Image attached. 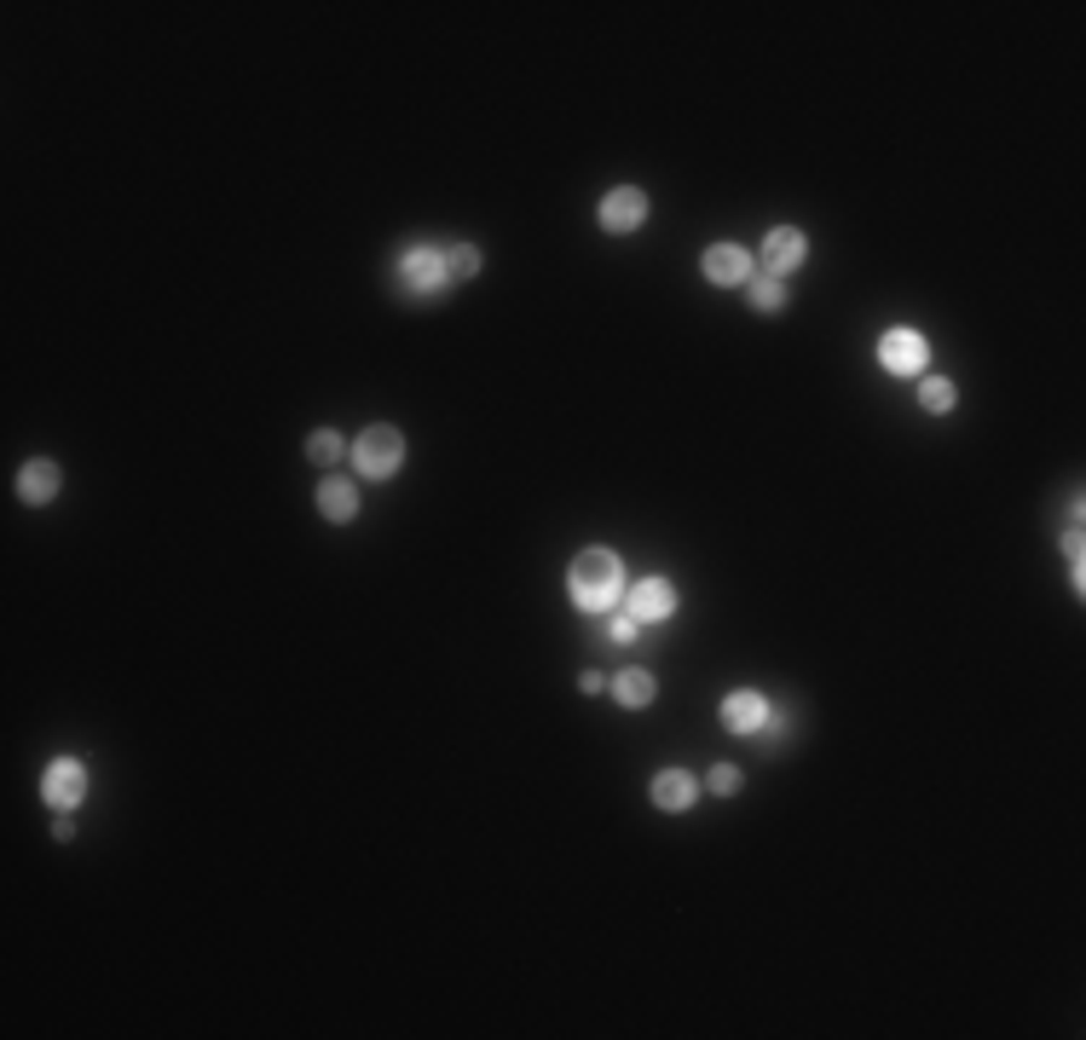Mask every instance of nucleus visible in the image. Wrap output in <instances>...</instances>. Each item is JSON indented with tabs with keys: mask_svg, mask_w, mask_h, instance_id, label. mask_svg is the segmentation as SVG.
Here are the masks:
<instances>
[{
	"mask_svg": "<svg viewBox=\"0 0 1086 1040\" xmlns=\"http://www.w3.org/2000/svg\"><path fill=\"white\" fill-rule=\"evenodd\" d=\"M41 792H47L52 809H76V803L87 798V769H81L76 758H58V763L47 769V780H41Z\"/></svg>",
	"mask_w": 1086,
	"mask_h": 1040,
	"instance_id": "423d86ee",
	"label": "nucleus"
},
{
	"mask_svg": "<svg viewBox=\"0 0 1086 1040\" xmlns=\"http://www.w3.org/2000/svg\"><path fill=\"white\" fill-rule=\"evenodd\" d=\"M630 613H636L641 624H659V619L677 613V590H670L665 578H648V584L630 590Z\"/></svg>",
	"mask_w": 1086,
	"mask_h": 1040,
	"instance_id": "1a4fd4ad",
	"label": "nucleus"
},
{
	"mask_svg": "<svg viewBox=\"0 0 1086 1040\" xmlns=\"http://www.w3.org/2000/svg\"><path fill=\"white\" fill-rule=\"evenodd\" d=\"M341 451H347V446H341V433H330V428H318L312 440H307V457H312V462H325V469H330V462H341Z\"/></svg>",
	"mask_w": 1086,
	"mask_h": 1040,
	"instance_id": "f3484780",
	"label": "nucleus"
},
{
	"mask_svg": "<svg viewBox=\"0 0 1086 1040\" xmlns=\"http://www.w3.org/2000/svg\"><path fill=\"white\" fill-rule=\"evenodd\" d=\"M925 359H930V347H925L919 330H890L885 341H878V364L896 370V376H919Z\"/></svg>",
	"mask_w": 1086,
	"mask_h": 1040,
	"instance_id": "20e7f679",
	"label": "nucleus"
},
{
	"mask_svg": "<svg viewBox=\"0 0 1086 1040\" xmlns=\"http://www.w3.org/2000/svg\"><path fill=\"white\" fill-rule=\"evenodd\" d=\"M612 693H619V706L641 711V706L654 700V677L648 671H619V677H612Z\"/></svg>",
	"mask_w": 1086,
	"mask_h": 1040,
	"instance_id": "4468645a",
	"label": "nucleus"
},
{
	"mask_svg": "<svg viewBox=\"0 0 1086 1040\" xmlns=\"http://www.w3.org/2000/svg\"><path fill=\"white\" fill-rule=\"evenodd\" d=\"M641 220H648V191L641 186H612L601 197V226L607 231H636Z\"/></svg>",
	"mask_w": 1086,
	"mask_h": 1040,
	"instance_id": "39448f33",
	"label": "nucleus"
},
{
	"mask_svg": "<svg viewBox=\"0 0 1086 1040\" xmlns=\"http://www.w3.org/2000/svg\"><path fill=\"white\" fill-rule=\"evenodd\" d=\"M612 596H619V556L612 549H584L572 561V601L584 613H601V607H612Z\"/></svg>",
	"mask_w": 1086,
	"mask_h": 1040,
	"instance_id": "f257e3e1",
	"label": "nucleus"
},
{
	"mask_svg": "<svg viewBox=\"0 0 1086 1040\" xmlns=\"http://www.w3.org/2000/svg\"><path fill=\"white\" fill-rule=\"evenodd\" d=\"M439 254H446V278L451 283H462V278L480 272V249L475 243H451V249H439Z\"/></svg>",
	"mask_w": 1086,
	"mask_h": 1040,
	"instance_id": "2eb2a0df",
	"label": "nucleus"
},
{
	"mask_svg": "<svg viewBox=\"0 0 1086 1040\" xmlns=\"http://www.w3.org/2000/svg\"><path fill=\"white\" fill-rule=\"evenodd\" d=\"M706 278L723 283V289H740V283L751 278V254H746L740 243H711V249H706Z\"/></svg>",
	"mask_w": 1086,
	"mask_h": 1040,
	"instance_id": "6e6552de",
	"label": "nucleus"
},
{
	"mask_svg": "<svg viewBox=\"0 0 1086 1040\" xmlns=\"http://www.w3.org/2000/svg\"><path fill=\"white\" fill-rule=\"evenodd\" d=\"M919 404H925V411H954V382H943V376H930V382L919 388Z\"/></svg>",
	"mask_w": 1086,
	"mask_h": 1040,
	"instance_id": "a211bd4d",
	"label": "nucleus"
},
{
	"mask_svg": "<svg viewBox=\"0 0 1086 1040\" xmlns=\"http://www.w3.org/2000/svg\"><path fill=\"white\" fill-rule=\"evenodd\" d=\"M791 267H804V231L775 226L769 238H763V278H780Z\"/></svg>",
	"mask_w": 1086,
	"mask_h": 1040,
	"instance_id": "0eeeda50",
	"label": "nucleus"
},
{
	"mask_svg": "<svg viewBox=\"0 0 1086 1040\" xmlns=\"http://www.w3.org/2000/svg\"><path fill=\"white\" fill-rule=\"evenodd\" d=\"M723 722H728V729H740V734H751V729H763V722H769V700H763V693H728V706H723Z\"/></svg>",
	"mask_w": 1086,
	"mask_h": 1040,
	"instance_id": "9d476101",
	"label": "nucleus"
},
{
	"mask_svg": "<svg viewBox=\"0 0 1086 1040\" xmlns=\"http://www.w3.org/2000/svg\"><path fill=\"white\" fill-rule=\"evenodd\" d=\"M318 509H325V520H353L359 514V491L347 480H325V486H318Z\"/></svg>",
	"mask_w": 1086,
	"mask_h": 1040,
	"instance_id": "ddd939ff",
	"label": "nucleus"
},
{
	"mask_svg": "<svg viewBox=\"0 0 1086 1040\" xmlns=\"http://www.w3.org/2000/svg\"><path fill=\"white\" fill-rule=\"evenodd\" d=\"M746 289H751V307H763V312H780L786 307L780 278H746Z\"/></svg>",
	"mask_w": 1086,
	"mask_h": 1040,
	"instance_id": "dca6fc26",
	"label": "nucleus"
},
{
	"mask_svg": "<svg viewBox=\"0 0 1086 1040\" xmlns=\"http://www.w3.org/2000/svg\"><path fill=\"white\" fill-rule=\"evenodd\" d=\"M694 798H699V780H694L688 769H665V774L654 780V803L670 809V816H677V809H688Z\"/></svg>",
	"mask_w": 1086,
	"mask_h": 1040,
	"instance_id": "9b49d317",
	"label": "nucleus"
},
{
	"mask_svg": "<svg viewBox=\"0 0 1086 1040\" xmlns=\"http://www.w3.org/2000/svg\"><path fill=\"white\" fill-rule=\"evenodd\" d=\"M451 278H446V254H439L434 243H417V249H405V260H399V289L405 296H439Z\"/></svg>",
	"mask_w": 1086,
	"mask_h": 1040,
	"instance_id": "7ed1b4c3",
	"label": "nucleus"
},
{
	"mask_svg": "<svg viewBox=\"0 0 1086 1040\" xmlns=\"http://www.w3.org/2000/svg\"><path fill=\"white\" fill-rule=\"evenodd\" d=\"M711 792H723V798L740 792V769H734V763H717V769H711Z\"/></svg>",
	"mask_w": 1086,
	"mask_h": 1040,
	"instance_id": "6ab92c4d",
	"label": "nucleus"
},
{
	"mask_svg": "<svg viewBox=\"0 0 1086 1040\" xmlns=\"http://www.w3.org/2000/svg\"><path fill=\"white\" fill-rule=\"evenodd\" d=\"M18 498L23 503H52L58 498V469H52V462H23V474H18Z\"/></svg>",
	"mask_w": 1086,
	"mask_h": 1040,
	"instance_id": "f8f14e48",
	"label": "nucleus"
},
{
	"mask_svg": "<svg viewBox=\"0 0 1086 1040\" xmlns=\"http://www.w3.org/2000/svg\"><path fill=\"white\" fill-rule=\"evenodd\" d=\"M353 462H359V474L388 480V474L399 469V462H405V440H399V428H388V422L365 428V433H359V446H353Z\"/></svg>",
	"mask_w": 1086,
	"mask_h": 1040,
	"instance_id": "f03ea898",
	"label": "nucleus"
},
{
	"mask_svg": "<svg viewBox=\"0 0 1086 1040\" xmlns=\"http://www.w3.org/2000/svg\"><path fill=\"white\" fill-rule=\"evenodd\" d=\"M607 636H612V642H630V636H636V619H630V613H619V619L607 624Z\"/></svg>",
	"mask_w": 1086,
	"mask_h": 1040,
	"instance_id": "aec40b11",
	"label": "nucleus"
}]
</instances>
